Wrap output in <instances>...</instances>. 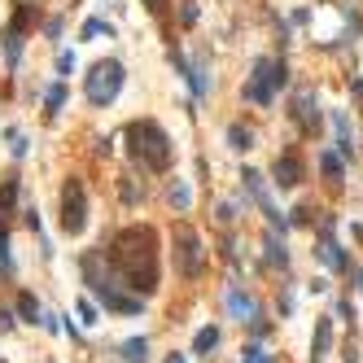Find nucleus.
<instances>
[{
	"label": "nucleus",
	"mask_w": 363,
	"mask_h": 363,
	"mask_svg": "<svg viewBox=\"0 0 363 363\" xmlns=\"http://www.w3.org/2000/svg\"><path fill=\"white\" fill-rule=\"evenodd\" d=\"M5 136H9V154H13V158H27V154H31V140L22 136V131H18V127H9V131H5Z\"/></svg>",
	"instance_id": "nucleus-25"
},
{
	"label": "nucleus",
	"mask_w": 363,
	"mask_h": 363,
	"mask_svg": "<svg viewBox=\"0 0 363 363\" xmlns=\"http://www.w3.org/2000/svg\"><path fill=\"white\" fill-rule=\"evenodd\" d=\"M66 96H71V92H66V79L48 84V88H44V110H48V114H57V110L66 105Z\"/></svg>",
	"instance_id": "nucleus-22"
},
{
	"label": "nucleus",
	"mask_w": 363,
	"mask_h": 363,
	"mask_svg": "<svg viewBox=\"0 0 363 363\" xmlns=\"http://www.w3.org/2000/svg\"><path fill=\"white\" fill-rule=\"evenodd\" d=\"M245 328H250V337H267V333H272V320H267V316H254Z\"/></svg>",
	"instance_id": "nucleus-30"
},
{
	"label": "nucleus",
	"mask_w": 363,
	"mask_h": 363,
	"mask_svg": "<svg viewBox=\"0 0 363 363\" xmlns=\"http://www.w3.org/2000/svg\"><path fill=\"white\" fill-rule=\"evenodd\" d=\"M289 84V66L280 61V57H258L254 66H250V75H245V88H241V96L250 105H272L276 101V92Z\"/></svg>",
	"instance_id": "nucleus-3"
},
{
	"label": "nucleus",
	"mask_w": 363,
	"mask_h": 363,
	"mask_svg": "<svg viewBox=\"0 0 363 363\" xmlns=\"http://www.w3.org/2000/svg\"><path fill=\"white\" fill-rule=\"evenodd\" d=\"M79 320H84L88 328H92V324H101V320H96V306H92L88 298H84V302H79Z\"/></svg>",
	"instance_id": "nucleus-31"
},
{
	"label": "nucleus",
	"mask_w": 363,
	"mask_h": 363,
	"mask_svg": "<svg viewBox=\"0 0 363 363\" xmlns=\"http://www.w3.org/2000/svg\"><path fill=\"white\" fill-rule=\"evenodd\" d=\"M355 285H359V293H363V267H359V272H355Z\"/></svg>",
	"instance_id": "nucleus-43"
},
{
	"label": "nucleus",
	"mask_w": 363,
	"mask_h": 363,
	"mask_svg": "<svg viewBox=\"0 0 363 363\" xmlns=\"http://www.w3.org/2000/svg\"><path fill=\"white\" fill-rule=\"evenodd\" d=\"M214 346H219V328H214V324L197 328V337H193V355H197V359H210Z\"/></svg>",
	"instance_id": "nucleus-17"
},
{
	"label": "nucleus",
	"mask_w": 363,
	"mask_h": 363,
	"mask_svg": "<svg viewBox=\"0 0 363 363\" xmlns=\"http://www.w3.org/2000/svg\"><path fill=\"white\" fill-rule=\"evenodd\" d=\"M18 197H22V175H5L0 179V214H13Z\"/></svg>",
	"instance_id": "nucleus-15"
},
{
	"label": "nucleus",
	"mask_w": 363,
	"mask_h": 363,
	"mask_svg": "<svg viewBox=\"0 0 363 363\" xmlns=\"http://www.w3.org/2000/svg\"><path fill=\"white\" fill-rule=\"evenodd\" d=\"M127 84V71H123V61L119 57H105V61H96L88 79H84V96H88V105L92 110H105L119 101V92Z\"/></svg>",
	"instance_id": "nucleus-4"
},
{
	"label": "nucleus",
	"mask_w": 363,
	"mask_h": 363,
	"mask_svg": "<svg viewBox=\"0 0 363 363\" xmlns=\"http://www.w3.org/2000/svg\"><path fill=\"white\" fill-rule=\"evenodd\" d=\"M0 272H13V245H9V232H5V228H0Z\"/></svg>",
	"instance_id": "nucleus-27"
},
{
	"label": "nucleus",
	"mask_w": 363,
	"mask_h": 363,
	"mask_svg": "<svg viewBox=\"0 0 363 363\" xmlns=\"http://www.w3.org/2000/svg\"><path fill=\"white\" fill-rule=\"evenodd\" d=\"M337 320H346V324H350V320H355V306H350V302H346V298L337 302Z\"/></svg>",
	"instance_id": "nucleus-36"
},
{
	"label": "nucleus",
	"mask_w": 363,
	"mask_h": 363,
	"mask_svg": "<svg viewBox=\"0 0 363 363\" xmlns=\"http://www.w3.org/2000/svg\"><path fill=\"white\" fill-rule=\"evenodd\" d=\"M44 31H48V40H57V36H61V18H48V27H44Z\"/></svg>",
	"instance_id": "nucleus-38"
},
{
	"label": "nucleus",
	"mask_w": 363,
	"mask_h": 363,
	"mask_svg": "<svg viewBox=\"0 0 363 363\" xmlns=\"http://www.w3.org/2000/svg\"><path fill=\"white\" fill-rule=\"evenodd\" d=\"M40 324L48 328V333H61V324H57V316H40Z\"/></svg>",
	"instance_id": "nucleus-39"
},
{
	"label": "nucleus",
	"mask_w": 363,
	"mask_h": 363,
	"mask_svg": "<svg viewBox=\"0 0 363 363\" xmlns=\"http://www.w3.org/2000/svg\"><path fill=\"white\" fill-rule=\"evenodd\" d=\"M105 262L114 280L123 289H131L136 298H149L158 293V241L154 228H127V232L114 237V245L105 250Z\"/></svg>",
	"instance_id": "nucleus-1"
},
{
	"label": "nucleus",
	"mask_w": 363,
	"mask_h": 363,
	"mask_svg": "<svg viewBox=\"0 0 363 363\" xmlns=\"http://www.w3.org/2000/svg\"><path fill=\"white\" fill-rule=\"evenodd\" d=\"M285 316H293V293H289V289L280 293V320H285Z\"/></svg>",
	"instance_id": "nucleus-34"
},
{
	"label": "nucleus",
	"mask_w": 363,
	"mask_h": 363,
	"mask_svg": "<svg viewBox=\"0 0 363 363\" xmlns=\"http://www.w3.org/2000/svg\"><path fill=\"white\" fill-rule=\"evenodd\" d=\"M241 188H245V197L258 206V210H267L272 206V197H267V184H262V171H254V167H245L241 171Z\"/></svg>",
	"instance_id": "nucleus-13"
},
{
	"label": "nucleus",
	"mask_w": 363,
	"mask_h": 363,
	"mask_svg": "<svg viewBox=\"0 0 363 363\" xmlns=\"http://www.w3.org/2000/svg\"><path fill=\"white\" fill-rule=\"evenodd\" d=\"M223 302H228V316H232V320H241V324H250V320L258 316V302L250 298V293H241L237 285H228Z\"/></svg>",
	"instance_id": "nucleus-11"
},
{
	"label": "nucleus",
	"mask_w": 363,
	"mask_h": 363,
	"mask_svg": "<svg viewBox=\"0 0 363 363\" xmlns=\"http://www.w3.org/2000/svg\"><path fill=\"white\" fill-rule=\"evenodd\" d=\"M302 179H306V167H302L298 149L276 154V162H272V184H276V188H298Z\"/></svg>",
	"instance_id": "nucleus-8"
},
{
	"label": "nucleus",
	"mask_w": 363,
	"mask_h": 363,
	"mask_svg": "<svg viewBox=\"0 0 363 363\" xmlns=\"http://www.w3.org/2000/svg\"><path fill=\"white\" fill-rule=\"evenodd\" d=\"M88 228V188L84 179H66L61 184V232L66 237H79Z\"/></svg>",
	"instance_id": "nucleus-6"
},
{
	"label": "nucleus",
	"mask_w": 363,
	"mask_h": 363,
	"mask_svg": "<svg viewBox=\"0 0 363 363\" xmlns=\"http://www.w3.org/2000/svg\"><path fill=\"white\" fill-rule=\"evenodd\" d=\"M119 359L123 363H149V337H127L119 346Z\"/></svg>",
	"instance_id": "nucleus-16"
},
{
	"label": "nucleus",
	"mask_w": 363,
	"mask_h": 363,
	"mask_svg": "<svg viewBox=\"0 0 363 363\" xmlns=\"http://www.w3.org/2000/svg\"><path fill=\"white\" fill-rule=\"evenodd\" d=\"M316 258L324 262V267H333V272H350V258H346V250L333 241V232H324L316 241Z\"/></svg>",
	"instance_id": "nucleus-10"
},
{
	"label": "nucleus",
	"mask_w": 363,
	"mask_h": 363,
	"mask_svg": "<svg viewBox=\"0 0 363 363\" xmlns=\"http://www.w3.org/2000/svg\"><path fill=\"white\" fill-rule=\"evenodd\" d=\"M293 123H298L306 136H316L320 131V96H316V88H302L298 96H293Z\"/></svg>",
	"instance_id": "nucleus-9"
},
{
	"label": "nucleus",
	"mask_w": 363,
	"mask_h": 363,
	"mask_svg": "<svg viewBox=\"0 0 363 363\" xmlns=\"http://www.w3.org/2000/svg\"><path fill=\"white\" fill-rule=\"evenodd\" d=\"M119 193H123V202H127V206H136L140 197H145V184L136 188V179H131V175H123V179H119Z\"/></svg>",
	"instance_id": "nucleus-26"
},
{
	"label": "nucleus",
	"mask_w": 363,
	"mask_h": 363,
	"mask_svg": "<svg viewBox=\"0 0 363 363\" xmlns=\"http://www.w3.org/2000/svg\"><path fill=\"white\" fill-rule=\"evenodd\" d=\"M75 53H71V48H61V53H57V79H71L75 75Z\"/></svg>",
	"instance_id": "nucleus-28"
},
{
	"label": "nucleus",
	"mask_w": 363,
	"mask_h": 363,
	"mask_svg": "<svg viewBox=\"0 0 363 363\" xmlns=\"http://www.w3.org/2000/svg\"><path fill=\"white\" fill-rule=\"evenodd\" d=\"M333 350V320H316V333H311V363H324Z\"/></svg>",
	"instance_id": "nucleus-12"
},
{
	"label": "nucleus",
	"mask_w": 363,
	"mask_h": 363,
	"mask_svg": "<svg viewBox=\"0 0 363 363\" xmlns=\"http://www.w3.org/2000/svg\"><path fill=\"white\" fill-rule=\"evenodd\" d=\"M167 363H188V359L184 355H167Z\"/></svg>",
	"instance_id": "nucleus-42"
},
{
	"label": "nucleus",
	"mask_w": 363,
	"mask_h": 363,
	"mask_svg": "<svg viewBox=\"0 0 363 363\" xmlns=\"http://www.w3.org/2000/svg\"><path fill=\"white\" fill-rule=\"evenodd\" d=\"M350 92H355V96H363V75H359V79H350Z\"/></svg>",
	"instance_id": "nucleus-41"
},
{
	"label": "nucleus",
	"mask_w": 363,
	"mask_h": 363,
	"mask_svg": "<svg viewBox=\"0 0 363 363\" xmlns=\"http://www.w3.org/2000/svg\"><path fill=\"white\" fill-rule=\"evenodd\" d=\"M184 84L193 88V96H210V66H206V57L188 61V79Z\"/></svg>",
	"instance_id": "nucleus-14"
},
{
	"label": "nucleus",
	"mask_w": 363,
	"mask_h": 363,
	"mask_svg": "<svg viewBox=\"0 0 363 363\" xmlns=\"http://www.w3.org/2000/svg\"><path fill=\"white\" fill-rule=\"evenodd\" d=\"M341 359H346V363H359V350H355V346H346V350H341Z\"/></svg>",
	"instance_id": "nucleus-40"
},
{
	"label": "nucleus",
	"mask_w": 363,
	"mask_h": 363,
	"mask_svg": "<svg viewBox=\"0 0 363 363\" xmlns=\"http://www.w3.org/2000/svg\"><path fill=\"white\" fill-rule=\"evenodd\" d=\"M101 36L110 40V36H114V27H110L105 18H88V22H84V40H101Z\"/></svg>",
	"instance_id": "nucleus-24"
},
{
	"label": "nucleus",
	"mask_w": 363,
	"mask_h": 363,
	"mask_svg": "<svg viewBox=\"0 0 363 363\" xmlns=\"http://www.w3.org/2000/svg\"><path fill=\"white\" fill-rule=\"evenodd\" d=\"M219 223H223V228H228V223H237V206H232V202H223V206H219Z\"/></svg>",
	"instance_id": "nucleus-33"
},
{
	"label": "nucleus",
	"mask_w": 363,
	"mask_h": 363,
	"mask_svg": "<svg viewBox=\"0 0 363 363\" xmlns=\"http://www.w3.org/2000/svg\"><path fill=\"white\" fill-rule=\"evenodd\" d=\"M241 363H272V355L254 341V346H245V350H241Z\"/></svg>",
	"instance_id": "nucleus-29"
},
{
	"label": "nucleus",
	"mask_w": 363,
	"mask_h": 363,
	"mask_svg": "<svg viewBox=\"0 0 363 363\" xmlns=\"http://www.w3.org/2000/svg\"><path fill=\"white\" fill-rule=\"evenodd\" d=\"M13 324H18V320H13V311H5V306H0V333H9Z\"/></svg>",
	"instance_id": "nucleus-37"
},
{
	"label": "nucleus",
	"mask_w": 363,
	"mask_h": 363,
	"mask_svg": "<svg viewBox=\"0 0 363 363\" xmlns=\"http://www.w3.org/2000/svg\"><path fill=\"white\" fill-rule=\"evenodd\" d=\"M171 241H175V272L184 280H202V272H206V245H202V237H197L188 223H175Z\"/></svg>",
	"instance_id": "nucleus-5"
},
{
	"label": "nucleus",
	"mask_w": 363,
	"mask_h": 363,
	"mask_svg": "<svg viewBox=\"0 0 363 363\" xmlns=\"http://www.w3.org/2000/svg\"><path fill=\"white\" fill-rule=\"evenodd\" d=\"M179 22H184V27L197 22V0H184V9H179Z\"/></svg>",
	"instance_id": "nucleus-32"
},
{
	"label": "nucleus",
	"mask_w": 363,
	"mask_h": 363,
	"mask_svg": "<svg viewBox=\"0 0 363 363\" xmlns=\"http://www.w3.org/2000/svg\"><path fill=\"white\" fill-rule=\"evenodd\" d=\"M320 171L333 179V184H341V175H346V162H341V154H333V149H324L320 154Z\"/></svg>",
	"instance_id": "nucleus-21"
},
{
	"label": "nucleus",
	"mask_w": 363,
	"mask_h": 363,
	"mask_svg": "<svg viewBox=\"0 0 363 363\" xmlns=\"http://www.w3.org/2000/svg\"><path fill=\"white\" fill-rule=\"evenodd\" d=\"M262 250H267V262H272V267H280V272L289 267V250H285V241H276V228L262 237Z\"/></svg>",
	"instance_id": "nucleus-18"
},
{
	"label": "nucleus",
	"mask_w": 363,
	"mask_h": 363,
	"mask_svg": "<svg viewBox=\"0 0 363 363\" xmlns=\"http://www.w3.org/2000/svg\"><path fill=\"white\" fill-rule=\"evenodd\" d=\"M228 149H237V154L254 149V131H250V127H241V123H232V127H228Z\"/></svg>",
	"instance_id": "nucleus-20"
},
{
	"label": "nucleus",
	"mask_w": 363,
	"mask_h": 363,
	"mask_svg": "<svg viewBox=\"0 0 363 363\" xmlns=\"http://www.w3.org/2000/svg\"><path fill=\"white\" fill-rule=\"evenodd\" d=\"M40 302H36V293H18V320H27V324H40Z\"/></svg>",
	"instance_id": "nucleus-23"
},
{
	"label": "nucleus",
	"mask_w": 363,
	"mask_h": 363,
	"mask_svg": "<svg viewBox=\"0 0 363 363\" xmlns=\"http://www.w3.org/2000/svg\"><path fill=\"white\" fill-rule=\"evenodd\" d=\"M127 154L140 162L145 171H167L171 167V136L162 131L154 119H136V123H127Z\"/></svg>",
	"instance_id": "nucleus-2"
},
{
	"label": "nucleus",
	"mask_w": 363,
	"mask_h": 363,
	"mask_svg": "<svg viewBox=\"0 0 363 363\" xmlns=\"http://www.w3.org/2000/svg\"><path fill=\"white\" fill-rule=\"evenodd\" d=\"M167 202H171V210L184 214V210L193 206V188L184 184V179H171V184H167Z\"/></svg>",
	"instance_id": "nucleus-19"
},
{
	"label": "nucleus",
	"mask_w": 363,
	"mask_h": 363,
	"mask_svg": "<svg viewBox=\"0 0 363 363\" xmlns=\"http://www.w3.org/2000/svg\"><path fill=\"white\" fill-rule=\"evenodd\" d=\"M289 22H293V27H306V22H311V9H293Z\"/></svg>",
	"instance_id": "nucleus-35"
},
{
	"label": "nucleus",
	"mask_w": 363,
	"mask_h": 363,
	"mask_svg": "<svg viewBox=\"0 0 363 363\" xmlns=\"http://www.w3.org/2000/svg\"><path fill=\"white\" fill-rule=\"evenodd\" d=\"M36 18H40V9L31 5V0H22V5L13 9V18L5 27V40H0V44H5V66H9V71L22 61V40H27V31H31V22H36Z\"/></svg>",
	"instance_id": "nucleus-7"
}]
</instances>
